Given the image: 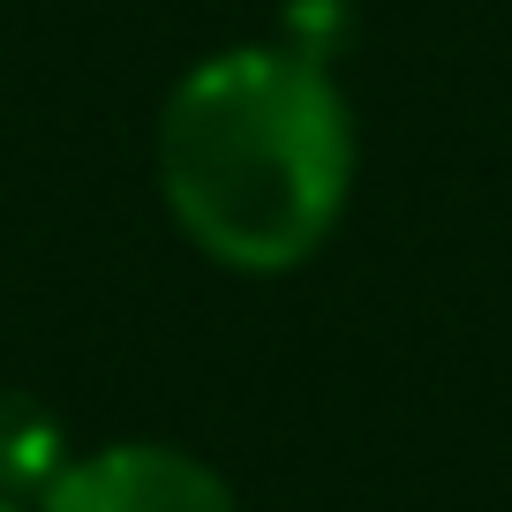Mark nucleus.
<instances>
[{
  "instance_id": "obj_4",
  "label": "nucleus",
  "mask_w": 512,
  "mask_h": 512,
  "mask_svg": "<svg viewBox=\"0 0 512 512\" xmlns=\"http://www.w3.org/2000/svg\"><path fill=\"white\" fill-rule=\"evenodd\" d=\"M0 512H38V505H23V497H0Z\"/></svg>"
},
{
  "instance_id": "obj_3",
  "label": "nucleus",
  "mask_w": 512,
  "mask_h": 512,
  "mask_svg": "<svg viewBox=\"0 0 512 512\" xmlns=\"http://www.w3.org/2000/svg\"><path fill=\"white\" fill-rule=\"evenodd\" d=\"M68 460H76V452H68L61 415H53L46 400H31V392H8V384H0V497L38 505Z\"/></svg>"
},
{
  "instance_id": "obj_1",
  "label": "nucleus",
  "mask_w": 512,
  "mask_h": 512,
  "mask_svg": "<svg viewBox=\"0 0 512 512\" xmlns=\"http://www.w3.org/2000/svg\"><path fill=\"white\" fill-rule=\"evenodd\" d=\"M354 106L317 53H204L159 106V196L181 241L241 279H287L354 196Z\"/></svg>"
},
{
  "instance_id": "obj_2",
  "label": "nucleus",
  "mask_w": 512,
  "mask_h": 512,
  "mask_svg": "<svg viewBox=\"0 0 512 512\" xmlns=\"http://www.w3.org/2000/svg\"><path fill=\"white\" fill-rule=\"evenodd\" d=\"M38 512H241L226 475L166 437H113L53 475Z\"/></svg>"
}]
</instances>
